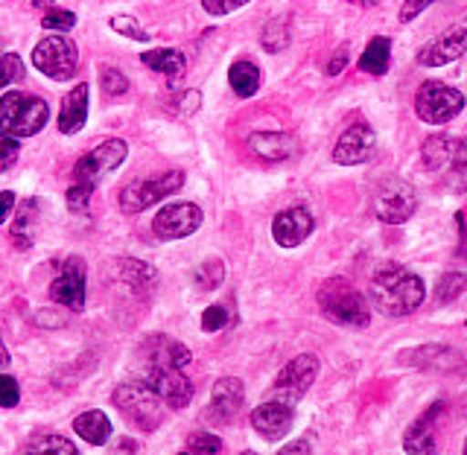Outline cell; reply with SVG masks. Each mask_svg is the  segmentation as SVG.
Returning <instances> with one entry per match:
<instances>
[{"mask_svg": "<svg viewBox=\"0 0 467 455\" xmlns=\"http://www.w3.org/2000/svg\"><path fill=\"white\" fill-rule=\"evenodd\" d=\"M423 298H427V286H423L420 274L406 269L403 263H383V266L374 269L368 281V301L386 318L412 315Z\"/></svg>", "mask_w": 467, "mask_h": 455, "instance_id": "6da1fadb", "label": "cell"}, {"mask_svg": "<svg viewBox=\"0 0 467 455\" xmlns=\"http://www.w3.org/2000/svg\"><path fill=\"white\" fill-rule=\"evenodd\" d=\"M316 304L330 325L365 330L371 325V301L348 277H327L316 289Z\"/></svg>", "mask_w": 467, "mask_h": 455, "instance_id": "7a4b0ae2", "label": "cell"}, {"mask_svg": "<svg viewBox=\"0 0 467 455\" xmlns=\"http://www.w3.org/2000/svg\"><path fill=\"white\" fill-rule=\"evenodd\" d=\"M111 400L120 408V415L140 432H155L167 418V408H164L167 403L161 400V394L152 386H143V383L117 386Z\"/></svg>", "mask_w": 467, "mask_h": 455, "instance_id": "3957f363", "label": "cell"}, {"mask_svg": "<svg viewBox=\"0 0 467 455\" xmlns=\"http://www.w3.org/2000/svg\"><path fill=\"white\" fill-rule=\"evenodd\" d=\"M50 109L47 102L36 94L6 91L0 97V129L15 138H33L47 126Z\"/></svg>", "mask_w": 467, "mask_h": 455, "instance_id": "277c9868", "label": "cell"}, {"mask_svg": "<svg viewBox=\"0 0 467 455\" xmlns=\"http://www.w3.org/2000/svg\"><path fill=\"white\" fill-rule=\"evenodd\" d=\"M374 216L386 225H403L415 216L418 211V190L412 181L400 179V175H389V179L379 181L374 190Z\"/></svg>", "mask_w": 467, "mask_h": 455, "instance_id": "5b68a950", "label": "cell"}, {"mask_svg": "<svg viewBox=\"0 0 467 455\" xmlns=\"http://www.w3.org/2000/svg\"><path fill=\"white\" fill-rule=\"evenodd\" d=\"M464 109V94L444 82H423L415 94V114L427 126H447Z\"/></svg>", "mask_w": 467, "mask_h": 455, "instance_id": "8992f818", "label": "cell"}, {"mask_svg": "<svg viewBox=\"0 0 467 455\" xmlns=\"http://www.w3.org/2000/svg\"><path fill=\"white\" fill-rule=\"evenodd\" d=\"M184 187V172L170 170L161 172L155 179H135L120 190V211L123 213H140L146 208H152L161 199H167L172 193H179Z\"/></svg>", "mask_w": 467, "mask_h": 455, "instance_id": "52a82bcc", "label": "cell"}, {"mask_svg": "<svg viewBox=\"0 0 467 455\" xmlns=\"http://www.w3.org/2000/svg\"><path fill=\"white\" fill-rule=\"evenodd\" d=\"M33 65L36 70H41L47 79L56 82H67L77 77V67H79V50L67 36H47L36 44L33 50Z\"/></svg>", "mask_w": 467, "mask_h": 455, "instance_id": "ba28073f", "label": "cell"}, {"mask_svg": "<svg viewBox=\"0 0 467 455\" xmlns=\"http://www.w3.org/2000/svg\"><path fill=\"white\" fill-rule=\"evenodd\" d=\"M318 368H321V365H318V357L316 354H298L296 359H289L284 365L281 374L275 377V386H272L269 398L296 406L304 398V394L310 391V386L316 383Z\"/></svg>", "mask_w": 467, "mask_h": 455, "instance_id": "9c48e42d", "label": "cell"}, {"mask_svg": "<svg viewBox=\"0 0 467 455\" xmlns=\"http://www.w3.org/2000/svg\"><path fill=\"white\" fill-rule=\"evenodd\" d=\"M398 362L406 365V368H418L427 374H464L467 371L464 354H459L456 347H447V345H420V347L400 350Z\"/></svg>", "mask_w": 467, "mask_h": 455, "instance_id": "30bf717a", "label": "cell"}, {"mask_svg": "<svg viewBox=\"0 0 467 455\" xmlns=\"http://www.w3.org/2000/svg\"><path fill=\"white\" fill-rule=\"evenodd\" d=\"M129 155V143L123 138H109L102 140L99 146H94L91 152H85L77 167H73V181H91L97 184L102 175L114 172L117 167L123 164Z\"/></svg>", "mask_w": 467, "mask_h": 455, "instance_id": "8fae6325", "label": "cell"}, {"mask_svg": "<svg viewBox=\"0 0 467 455\" xmlns=\"http://www.w3.org/2000/svg\"><path fill=\"white\" fill-rule=\"evenodd\" d=\"M85 277L88 266L79 254H70L62 266H58L53 284H50V295L56 304H62L70 313H82L85 310Z\"/></svg>", "mask_w": 467, "mask_h": 455, "instance_id": "7c38bea8", "label": "cell"}, {"mask_svg": "<svg viewBox=\"0 0 467 455\" xmlns=\"http://www.w3.org/2000/svg\"><path fill=\"white\" fill-rule=\"evenodd\" d=\"M202 208L193 202H175L161 208L158 216L152 219V231L158 240H184L190 233H196L202 228Z\"/></svg>", "mask_w": 467, "mask_h": 455, "instance_id": "4fadbf2b", "label": "cell"}, {"mask_svg": "<svg viewBox=\"0 0 467 455\" xmlns=\"http://www.w3.org/2000/svg\"><path fill=\"white\" fill-rule=\"evenodd\" d=\"M377 152V135L368 123H354L348 126L339 140L333 146V160L339 167H359V164H368Z\"/></svg>", "mask_w": 467, "mask_h": 455, "instance_id": "5bb4252c", "label": "cell"}, {"mask_svg": "<svg viewBox=\"0 0 467 455\" xmlns=\"http://www.w3.org/2000/svg\"><path fill=\"white\" fill-rule=\"evenodd\" d=\"M467 53V26L456 24L444 29L441 36H435L418 50V65L420 67H444L450 62H456Z\"/></svg>", "mask_w": 467, "mask_h": 455, "instance_id": "9a60e30c", "label": "cell"}, {"mask_svg": "<svg viewBox=\"0 0 467 455\" xmlns=\"http://www.w3.org/2000/svg\"><path fill=\"white\" fill-rule=\"evenodd\" d=\"M296 423V406L284 400H263L257 408H252V427L263 441H281Z\"/></svg>", "mask_w": 467, "mask_h": 455, "instance_id": "2e32d148", "label": "cell"}, {"mask_svg": "<svg viewBox=\"0 0 467 455\" xmlns=\"http://www.w3.org/2000/svg\"><path fill=\"white\" fill-rule=\"evenodd\" d=\"M150 386L161 394L170 408H187L190 400H193V383L184 377V368H158V365H150Z\"/></svg>", "mask_w": 467, "mask_h": 455, "instance_id": "e0dca14e", "label": "cell"}, {"mask_svg": "<svg viewBox=\"0 0 467 455\" xmlns=\"http://www.w3.org/2000/svg\"><path fill=\"white\" fill-rule=\"evenodd\" d=\"M316 231V219L306 208H286L272 219V237L281 248L301 245Z\"/></svg>", "mask_w": 467, "mask_h": 455, "instance_id": "ac0fdd59", "label": "cell"}, {"mask_svg": "<svg viewBox=\"0 0 467 455\" xmlns=\"http://www.w3.org/2000/svg\"><path fill=\"white\" fill-rule=\"evenodd\" d=\"M245 403V386L237 377H223L216 379L211 388V418L216 423H234L243 412Z\"/></svg>", "mask_w": 467, "mask_h": 455, "instance_id": "d6986e66", "label": "cell"}, {"mask_svg": "<svg viewBox=\"0 0 467 455\" xmlns=\"http://www.w3.org/2000/svg\"><path fill=\"white\" fill-rule=\"evenodd\" d=\"M444 408L447 406L438 400L420 418H415L412 423H409L406 438H403L406 452H435V447H438L435 444V427H438V420L444 418Z\"/></svg>", "mask_w": 467, "mask_h": 455, "instance_id": "ffe728a7", "label": "cell"}, {"mask_svg": "<svg viewBox=\"0 0 467 455\" xmlns=\"http://www.w3.org/2000/svg\"><path fill=\"white\" fill-rule=\"evenodd\" d=\"M248 150L263 160H286L298 152V138L289 131H254L248 135Z\"/></svg>", "mask_w": 467, "mask_h": 455, "instance_id": "44dd1931", "label": "cell"}, {"mask_svg": "<svg viewBox=\"0 0 467 455\" xmlns=\"http://www.w3.org/2000/svg\"><path fill=\"white\" fill-rule=\"evenodd\" d=\"M146 354H150V365H158V368H187L193 362V354H190L187 345L161 333L146 339Z\"/></svg>", "mask_w": 467, "mask_h": 455, "instance_id": "7402d4cb", "label": "cell"}, {"mask_svg": "<svg viewBox=\"0 0 467 455\" xmlns=\"http://www.w3.org/2000/svg\"><path fill=\"white\" fill-rule=\"evenodd\" d=\"M85 120H88V85L79 82L62 99V111H58V131H62V135H77V131L85 129Z\"/></svg>", "mask_w": 467, "mask_h": 455, "instance_id": "603a6c76", "label": "cell"}, {"mask_svg": "<svg viewBox=\"0 0 467 455\" xmlns=\"http://www.w3.org/2000/svg\"><path fill=\"white\" fill-rule=\"evenodd\" d=\"M140 62L161 73V77H167V79H182L184 77V70H187V58L182 50H172V47H161V50H146L140 56Z\"/></svg>", "mask_w": 467, "mask_h": 455, "instance_id": "cb8c5ba5", "label": "cell"}, {"mask_svg": "<svg viewBox=\"0 0 467 455\" xmlns=\"http://www.w3.org/2000/svg\"><path fill=\"white\" fill-rule=\"evenodd\" d=\"M456 143L450 135H430L420 146V160L430 172H438L444 167H452V155H456Z\"/></svg>", "mask_w": 467, "mask_h": 455, "instance_id": "d4e9b609", "label": "cell"}, {"mask_svg": "<svg viewBox=\"0 0 467 455\" xmlns=\"http://www.w3.org/2000/svg\"><path fill=\"white\" fill-rule=\"evenodd\" d=\"M73 429H77V435L82 438V441L102 447L111 438V420H109L106 412L91 408V412H82L77 420H73Z\"/></svg>", "mask_w": 467, "mask_h": 455, "instance_id": "484cf974", "label": "cell"}, {"mask_svg": "<svg viewBox=\"0 0 467 455\" xmlns=\"http://www.w3.org/2000/svg\"><path fill=\"white\" fill-rule=\"evenodd\" d=\"M228 82H231V91L237 94L240 99H248L260 91V82H263V73L254 62L248 58H240L228 67Z\"/></svg>", "mask_w": 467, "mask_h": 455, "instance_id": "4316f807", "label": "cell"}, {"mask_svg": "<svg viewBox=\"0 0 467 455\" xmlns=\"http://www.w3.org/2000/svg\"><path fill=\"white\" fill-rule=\"evenodd\" d=\"M359 67L365 73H371V77H383L391 67V38L386 36H374L368 44H365V50L359 56Z\"/></svg>", "mask_w": 467, "mask_h": 455, "instance_id": "83f0119b", "label": "cell"}, {"mask_svg": "<svg viewBox=\"0 0 467 455\" xmlns=\"http://www.w3.org/2000/svg\"><path fill=\"white\" fill-rule=\"evenodd\" d=\"M117 269H120V277L131 286V289H150L155 284V269L150 266V263H143V260H120L117 263Z\"/></svg>", "mask_w": 467, "mask_h": 455, "instance_id": "f1b7e54d", "label": "cell"}, {"mask_svg": "<svg viewBox=\"0 0 467 455\" xmlns=\"http://www.w3.org/2000/svg\"><path fill=\"white\" fill-rule=\"evenodd\" d=\"M467 289V274L464 272H444L438 277V286H435V304H450L464 295Z\"/></svg>", "mask_w": 467, "mask_h": 455, "instance_id": "f546056e", "label": "cell"}, {"mask_svg": "<svg viewBox=\"0 0 467 455\" xmlns=\"http://www.w3.org/2000/svg\"><path fill=\"white\" fill-rule=\"evenodd\" d=\"M260 44H263V50L266 53H281L289 47V26L284 18H272L266 26H263V33H260Z\"/></svg>", "mask_w": 467, "mask_h": 455, "instance_id": "4dcf8cb0", "label": "cell"}, {"mask_svg": "<svg viewBox=\"0 0 467 455\" xmlns=\"http://www.w3.org/2000/svg\"><path fill=\"white\" fill-rule=\"evenodd\" d=\"M223 281H225V263L219 257L204 260L202 266L196 269V284L204 292H213L216 286H223Z\"/></svg>", "mask_w": 467, "mask_h": 455, "instance_id": "1f68e13d", "label": "cell"}, {"mask_svg": "<svg viewBox=\"0 0 467 455\" xmlns=\"http://www.w3.org/2000/svg\"><path fill=\"white\" fill-rule=\"evenodd\" d=\"M24 77H26V67H24V58L18 53L0 56V91H6V88L15 82H24Z\"/></svg>", "mask_w": 467, "mask_h": 455, "instance_id": "d6a6232c", "label": "cell"}, {"mask_svg": "<svg viewBox=\"0 0 467 455\" xmlns=\"http://www.w3.org/2000/svg\"><path fill=\"white\" fill-rule=\"evenodd\" d=\"M26 450L29 452H77V444L73 441H67V438H62V435H53V432H41V435H36V438H29L26 441Z\"/></svg>", "mask_w": 467, "mask_h": 455, "instance_id": "836d02e7", "label": "cell"}, {"mask_svg": "<svg viewBox=\"0 0 467 455\" xmlns=\"http://www.w3.org/2000/svg\"><path fill=\"white\" fill-rule=\"evenodd\" d=\"M94 187L97 184H91V181H77L70 190H67V211L70 213H79V216H85L88 213V204H91V196H94Z\"/></svg>", "mask_w": 467, "mask_h": 455, "instance_id": "e575fe53", "label": "cell"}, {"mask_svg": "<svg viewBox=\"0 0 467 455\" xmlns=\"http://www.w3.org/2000/svg\"><path fill=\"white\" fill-rule=\"evenodd\" d=\"M41 26H44V29H53V33H70V29L77 26V15L67 12V9L50 6L47 12H44Z\"/></svg>", "mask_w": 467, "mask_h": 455, "instance_id": "d590c367", "label": "cell"}, {"mask_svg": "<svg viewBox=\"0 0 467 455\" xmlns=\"http://www.w3.org/2000/svg\"><path fill=\"white\" fill-rule=\"evenodd\" d=\"M109 24H111L114 33H120V36H126V38H131V41H150V38H152L135 18H131V15H114V18H111Z\"/></svg>", "mask_w": 467, "mask_h": 455, "instance_id": "8d00e7d4", "label": "cell"}, {"mask_svg": "<svg viewBox=\"0 0 467 455\" xmlns=\"http://www.w3.org/2000/svg\"><path fill=\"white\" fill-rule=\"evenodd\" d=\"M38 213V202L36 199H29L21 204V211H18V222H15V243H18V248H26L29 240L24 237V233L29 231V225H33V219Z\"/></svg>", "mask_w": 467, "mask_h": 455, "instance_id": "74e56055", "label": "cell"}, {"mask_svg": "<svg viewBox=\"0 0 467 455\" xmlns=\"http://www.w3.org/2000/svg\"><path fill=\"white\" fill-rule=\"evenodd\" d=\"M228 321H231V315H228L225 306L213 304V306H208V310L202 313V330L204 333H219V330L228 327Z\"/></svg>", "mask_w": 467, "mask_h": 455, "instance_id": "f35d334b", "label": "cell"}, {"mask_svg": "<svg viewBox=\"0 0 467 455\" xmlns=\"http://www.w3.org/2000/svg\"><path fill=\"white\" fill-rule=\"evenodd\" d=\"M99 85H102V91H106L109 97H123L129 91V79L114 67H106L99 73Z\"/></svg>", "mask_w": 467, "mask_h": 455, "instance_id": "ab89813d", "label": "cell"}, {"mask_svg": "<svg viewBox=\"0 0 467 455\" xmlns=\"http://www.w3.org/2000/svg\"><path fill=\"white\" fill-rule=\"evenodd\" d=\"M199 106H202V94L199 91H184L179 97H172V102H170L167 109L172 114H179V117H187V114H196Z\"/></svg>", "mask_w": 467, "mask_h": 455, "instance_id": "60d3db41", "label": "cell"}, {"mask_svg": "<svg viewBox=\"0 0 467 455\" xmlns=\"http://www.w3.org/2000/svg\"><path fill=\"white\" fill-rule=\"evenodd\" d=\"M18 403H21L18 379L9 374H0V408H15Z\"/></svg>", "mask_w": 467, "mask_h": 455, "instance_id": "b9f144b4", "label": "cell"}, {"mask_svg": "<svg viewBox=\"0 0 467 455\" xmlns=\"http://www.w3.org/2000/svg\"><path fill=\"white\" fill-rule=\"evenodd\" d=\"M187 450L190 452H219L223 450V441L211 432H193L187 438Z\"/></svg>", "mask_w": 467, "mask_h": 455, "instance_id": "7bdbcfd3", "label": "cell"}, {"mask_svg": "<svg viewBox=\"0 0 467 455\" xmlns=\"http://www.w3.org/2000/svg\"><path fill=\"white\" fill-rule=\"evenodd\" d=\"M18 152H21L18 138H15V135L0 138V172L12 170V164H15V160H18Z\"/></svg>", "mask_w": 467, "mask_h": 455, "instance_id": "ee69618b", "label": "cell"}, {"mask_svg": "<svg viewBox=\"0 0 467 455\" xmlns=\"http://www.w3.org/2000/svg\"><path fill=\"white\" fill-rule=\"evenodd\" d=\"M245 4H252V0H202V9L208 15H216V18H223V15L237 12Z\"/></svg>", "mask_w": 467, "mask_h": 455, "instance_id": "f6af8a7d", "label": "cell"}, {"mask_svg": "<svg viewBox=\"0 0 467 455\" xmlns=\"http://www.w3.org/2000/svg\"><path fill=\"white\" fill-rule=\"evenodd\" d=\"M432 4H435V0H403V6H400V24L415 21L418 15H420V12H427Z\"/></svg>", "mask_w": 467, "mask_h": 455, "instance_id": "bcb514c9", "label": "cell"}, {"mask_svg": "<svg viewBox=\"0 0 467 455\" xmlns=\"http://www.w3.org/2000/svg\"><path fill=\"white\" fill-rule=\"evenodd\" d=\"M36 325L38 327H65L67 325V315L58 313V310H38L36 313Z\"/></svg>", "mask_w": 467, "mask_h": 455, "instance_id": "7dc6e473", "label": "cell"}, {"mask_svg": "<svg viewBox=\"0 0 467 455\" xmlns=\"http://www.w3.org/2000/svg\"><path fill=\"white\" fill-rule=\"evenodd\" d=\"M345 67H348V47H339V50L333 53V58H330L327 73H330V77H339Z\"/></svg>", "mask_w": 467, "mask_h": 455, "instance_id": "c3c4849f", "label": "cell"}, {"mask_svg": "<svg viewBox=\"0 0 467 455\" xmlns=\"http://www.w3.org/2000/svg\"><path fill=\"white\" fill-rule=\"evenodd\" d=\"M15 211V193H9V190H0V225L6 222V219L12 216Z\"/></svg>", "mask_w": 467, "mask_h": 455, "instance_id": "681fc988", "label": "cell"}, {"mask_svg": "<svg viewBox=\"0 0 467 455\" xmlns=\"http://www.w3.org/2000/svg\"><path fill=\"white\" fill-rule=\"evenodd\" d=\"M452 167L467 172V138L456 143V155H452Z\"/></svg>", "mask_w": 467, "mask_h": 455, "instance_id": "f907efd6", "label": "cell"}, {"mask_svg": "<svg viewBox=\"0 0 467 455\" xmlns=\"http://www.w3.org/2000/svg\"><path fill=\"white\" fill-rule=\"evenodd\" d=\"M281 452H284V455H292V452H313V444L304 438V441H292V444H286Z\"/></svg>", "mask_w": 467, "mask_h": 455, "instance_id": "816d5d0a", "label": "cell"}, {"mask_svg": "<svg viewBox=\"0 0 467 455\" xmlns=\"http://www.w3.org/2000/svg\"><path fill=\"white\" fill-rule=\"evenodd\" d=\"M9 365V350H6V345H4V336H0V371H4Z\"/></svg>", "mask_w": 467, "mask_h": 455, "instance_id": "f5cc1de1", "label": "cell"}, {"mask_svg": "<svg viewBox=\"0 0 467 455\" xmlns=\"http://www.w3.org/2000/svg\"><path fill=\"white\" fill-rule=\"evenodd\" d=\"M33 6L41 9V12H47V9L53 6V0H33Z\"/></svg>", "mask_w": 467, "mask_h": 455, "instance_id": "db71d44e", "label": "cell"}, {"mask_svg": "<svg viewBox=\"0 0 467 455\" xmlns=\"http://www.w3.org/2000/svg\"><path fill=\"white\" fill-rule=\"evenodd\" d=\"M117 450H135V441H120V444H117Z\"/></svg>", "mask_w": 467, "mask_h": 455, "instance_id": "11a10c76", "label": "cell"}, {"mask_svg": "<svg viewBox=\"0 0 467 455\" xmlns=\"http://www.w3.org/2000/svg\"><path fill=\"white\" fill-rule=\"evenodd\" d=\"M464 455H467V441H464Z\"/></svg>", "mask_w": 467, "mask_h": 455, "instance_id": "9f6ffc18", "label": "cell"}]
</instances>
